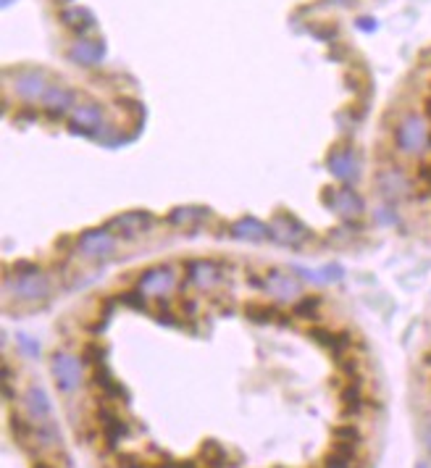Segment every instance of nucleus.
<instances>
[{"instance_id":"nucleus-2","label":"nucleus","mask_w":431,"mask_h":468,"mask_svg":"<svg viewBox=\"0 0 431 468\" xmlns=\"http://www.w3.org/2000/svg\"><path fill=\"white\" fill-rule=\"evenodd\" d=\"M421 442H423L426 453L431 455V413H426V416L421 418Z\"/></svg>"},{"instance_id":"nucleus-1","label":"nucleus","mask_w":431,"mask_h":468,"mask_svg":"<svg viewBox=\"0 0 431 468\" xmlns=\"http://www.w3.org/2000/svg\"><path fill=\"white\" fill-rule=\"evenodd\" d=\"M71 56H74L76 61H82V63H92V61H98L100 56H103V47H95V45H76L74 50H71Z\"/></svg>"},{"instance_id":"nucleus-3","label":"nucleus","mask_w":431,"mask_h":468,"mask_svg":"<svg viewBox=\"0 0 431 468\" xmlns=\"http://www.w3.org/2000/svg\"><path fill=\"white\" fill-rule=\"evenodd\" d=\"M32 468H56V466H50V463H43V460H40V463H34Z\"/></svg>"},{"instance_id":"nucleus-4","label":"nucleus","mask_w":431,"mask_h":468,"mask_svg":"<svg viewBox=\"0 0 431 468\" xmlns=\"http://www.w3.org/2000/svg\"><path fill=\"white\" fill-rule=\"evenodd\" d=\"M418 468H429V466H426V463H421V466H418Z\"/></svg>"}]
</instances>
